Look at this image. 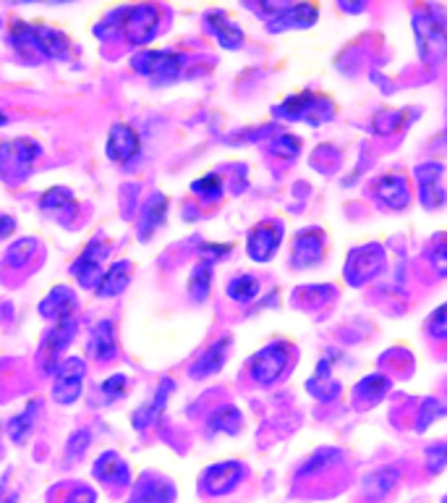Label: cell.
<instances>
[{"label":"cell","instance_id":"23","mask_svg":"<svg viewBox=\"0 0 447 503\" xmlns=\"http://www.w3.org/2000/svg\"><path fill=\"white\" fill-rule=\"evenodd\" d=\"M37 409H40V404H37V401H29L27 409H24L22 415H16L13 419H11L8 433H11V438H13L16 444H22V441L29 436V430L34 427V415H37Z\"/></svg>","mask_w":447,"mask_h":503},{"label":"cell","instance_id":"17","mask_svg":"<svg viewBox=\"0 0 447 503\" xmlns=\"http://www.w3.org/2000/svg\"><path fill=\"white\" fill-rule=\"evenodd\" d=\"M100 255L103 252H97V244L92 241L89 244V249H86L85 255L74 263V275L85 283V286H92L94 283V278L97 275H103V265H100Z\"/></svg>","mask_w":447,"mask_h":503},{"label":"cell","instance_id":"5","mask_svg":"<svg viewBox=\"0 0 447 503\" xmlns=\"http://www.w3.org/2000/svg\"><path fill=\"white\" fill-rule=\"evenodd\" d=\"M252 375L259 383H273L282 375V370L288 367V346L282 341H275L270 346H264L259 355L252 359Z\"/></svg>","mask_w":447,"mask_h":503},{"label":"cell","instance_id":"4","mask_svg":"<svg viewBox=\"0 0 447 503\" xmlns=\"http://www.w3.org/2000/svg\"><path fill=\"white\" fill-rule=\"evenodd\" d=\"M85 362L79 356H66L58 367V381L53 388L58 404H74L85 388Z\"/></svg>","mask_w":447,"mask_h":503},{"label":"cell","instance_id":"31","mask_svg":"<svg viewBox=\"0 0 447 503\" xmlns=\"http://www.w3.org/2000/svg\"><path fill=\"white\" fill-rule=\"evenodd\" d=\"M426 326L434 333V338H447V304H443L440 310L432 312V318H429Z\"/></svg>","mask_w":447,"mask_h":503},{"label":"cell","instance_id":"22","mask_svg":"<svg viewBox=\"0 0 447 503\" xmlns=\"http://www.w3.org/2000/svg\"><path fill=\"white\" fill-rule=\"evenodd\" d=\"M363 482H366L363 488L369 490V496L382 499L385 493H390L392 488H395V482H398V472H395L392 467H382V470H377V472L369 474Z\"/></svg>","mask_w":447,"mask_h":503},{"label":"cell","instance_id":"12","mask_svg":"<svg viewBox=\"0 0 447 503\" xmlns=\"http://www.w3.org/2000/svg\"><path fill=\"white\" fill-rule=\"evenodd\" d=\"M241 480V467L236 462H225V464H218L212 467L210 472L204 474V482H207V490L220 496V493H228L236 482Z\"/></svg>","mask_w":447,"mask_h":503},{"label":"cell","instance_id":"24","mask_svg":"<svg viewBox=\"0 0 447 503\" xmlns=\"http://www.w3.org/2000/svg\"><path fill=\"white\" fill-rule=\"evenodd\" d=\"M256 294H259V281L254 275H238V278H233L228 283V296L236 299V301H241V304L256 299Z\"/></svg>","mask_w":447,"mask_h":503},{"label":"cell","instance_id":"14","mask_svg":"<svg viewBox=\"0 0 447 503\" xmlns=\"http://www.w3.org/2000/svg\"><path fill=\"white\" fill-rule=\"evenodd\" d=\"M207 27L212 30V34L220 40V45L223 48H241V42H244V31L238 24H233L230 19H225L223 13H207Z\"/></svg>","mask_w":447,"mask_h":503},{"label":"cell","instance_id":"2","mask_svg":"<svg viewBox=\"0 0 447 503\" xmlns=\"http://www.w3.org/2000/svg\"><path fill=\"white\" fill-rule=\"evenodd\" d=\"M134 68L147 74L155 85H170L178 79L181 68H183V56L173 53V50H144L139 56H134Z\"/></svg>","mask_w":447,"mask_h":503},{"label":"cell","instance_id":"38","mask_svg":"<svg viewBox=\"0 0 447 503\" xmlns=\"http://www.w3.org/2000/svg\"><path fill=\"white\" fill-rule=\"evenodd\" d=\"M0 123H5V116H3V113H0Z\"/></svg>","mask_w":447,"mask_h":503},{"label":"cell","instance_id":"20","mask_svg":"<svg viewBox=\"0 0 447 503\" xmlns=\"http://www.w3.org/2000/svg\"><path fill=\"white\" fill-rule=\"evenodd\" d=\"M89 352L97 356V359H111L115 355V336H112V323H100L92 333V344H89Z\"/></svg>","mask_w":447,"mask_h":503},{"label":"cell","instance_id":"32","mask_svg":"<svg viewBox=\"0 0 447 503\" xmlns=\"http://www.w3.org/2000/svg\"><path fill=\"white\" fill-rule=\"evenodd\" d=\"M126 385H129V381H126V375H112V378H108V381L103 383V393L108 396V401H112V399L123 396Z\"/></svg>","mask_w":447,"mask_h":503},{"label":"cell","instance_id":"19","mask_svg":"<svg viewBox=\"0 0 447 503\" xmlns=\"http://www.w3.org/2000/svg\"><path fill=\"white\" fill-rule=\"evenodd\" d=\"M173 391V383L170 381H165V383L157 388V396H155V401L152 404H144L139 412L134 415V427H147V425H152L157 417H160V412H163V407H165V399H168V393Z\"/></svg>","mask_w":447,"mask_h":503},{"label":"cell","instance_id":"39","mask_svg":"<svg viewBox=\"0 0 447 503\" xmlns=\"http://www.w3.org/2000/svg\"><path fill=\"white\" fill-rule=\"evenodd\" d=\"M443 503H447V496H445V501H443Z\"/></svg>","mask_w":447,"mask_h":503},{"label":"cell","instance_id":"15","mask_svg":"<svg viewBox=\"0 0 447 503\" xmlns=\"http://www.w3.org/2000/svg\"><path fill=\"white\" fill-rule=\"evenodd\" d=\"M76 307V299L68 289H56L53 294L48 296L42 304H40V312L45 318H58V320H71V312Z\"/></svg>","mask_w":447,"mask_h":503},{"label":"cell","instance_id":"7","mask_svg":"<svg viewBox=\"0 0 447 503\" xmlns=\"http://www.w3.org/2000/svg\"><path fill=\"white\" fill-rule=\"evenodd\" d=\"M141 142L137 131L126 123H115L108 134V157L115 163H131L139 155Z\"/></svg>","mask_w":447,"mask_h":503},{"label":"cell","instance_id":"33","mask_svg":"<svg viewBox=\"0 0 447 503\" xmlns=\"http://www.w3.org/2000/svg\"><path fill=\"white\" fill-rule=\"evenodd\" d=\"M432 263L443 275H447V238H437L432 244Z\"/></svg>","mask_w":447,"mask_h":503},{"label":"cell","instance_id":"8","mask_svg":"<svg viewBox=\"0 0 447 503\" xmlns=\"http://www.w3.org/2000/svg\"><path fill=\"white\" fill-rule=\"evenodd\" d=\"M267 22H270V31L311 27L317 22V5H275Z\"/></svg>","mask_w":447,"mask_h":503},{"label":"cell","instance_id":"29","mask_svg":"<svg viewBox=\"0 0 447 503\" xmlns=\"http://www.w3.org/2000/svg\"><path fill=\"white\" fill-rule=\"evenodd\" d=\"M238 422H241V415H238L233 407H225V409H220V412L215 415V419H212V430H220V427H223L225 433H236V430H238Z\"/></svg>","mask_w":447,"mask_h":503},{"label":"cell","instance_id":"30","mask_svg":"<svg viewBox=\"0 0 447 503\" xmlns=\"http://www.w3.org/2000/svg\"><path fill=\"white\" fill-rule=\"evenodd\" d=\"M165 210H168V200L163 197V194H155L152 197V202H149V208H147V215H149V223H147V229H152V226H157L163 218H165Z\"/></svg>","mask_w":447,"mask_h":503},{"label":"cell","instance_id":"1","mask_svg":"<svg viewBox=\"0 0 447 503\" xmlns=\"http://www.w3.org/2000/svg\"><path fill=\"white\" fill-rule=\"evenodd\" d=\"M447 19H434L432 8H421L414 13V31L419 40L421 60L426 63H445L447 60Z\"/></svg>","mask_w":447,"mask_h":503},{"label":"cell","instance_id":"16","mask_svg":"<svg viewBox=\"0 0 447 503\" xmlns=\"http://www.w3.org/2000/svg\"><path fill=\"white\" fill-rule=\"evenodd\" d=\"M74 333H76L74 320H60V323L48 333V338H45V352H48V362H50V364H53L56 359H60L58 355L71 344Z\"/></svg>","mask_w":447,"mask_h":503},{"label":"cell","instance_id":"11","mask_svg":"<svg viewBox=\"0 0 447 503\" xmlns=\"http://www.w3.org/2000/svg\"><path fill=\"white\" fill-rule=\"evenodd\" d=\"M322 249H325V241L322 234L317 229H308L304 234H299L296 238V247H293V263L299 267L314 265L322 260Z\"/></svg>","mask_w":447,"mask_h":503},{"label":"cell","instance_id":"13","mask_svg":"<svg viewBox=\"0 0 447 503\" xmlns=\"http://www.w3.org/2000/svg\"><path fill=\"white\" fill-rule=\"evenodd\" d=\"M228 346H230V338H223L218 344H212L204 355L199 356L192 367V375L194 378H207V375H215L220 367L225 364V355H228Z\"/></svg>","mask_w":447,"mask_h":503},{"label":"cell","instance_id":"21","mask_svg":"<svg viewBox=\"0 0 447 503\" xmlns=\"http://www.w3.org/2000/svg\"><path fill=\"white\" fill-rule=\"evenodd\" d=\"M94 474L105 482H123L129 477V467L115 454H103L94 464Z\"/></svg>","mask_w":447,"mask_h":503},{"label":"cell","instance_id":"37","mask_svg":"<svg viewBox=\"0 0 447 503\" xmlns=\"http://www.w3.org/2000/svg\"><path fill=\"white\" fill-rule=\"evenodd\" d=\"M3 503H16V496H8V499H5Z\"/></svg>","mask_w":447,"mask_h":503},{"label":"cell","instance_id":"35","mask_svg":"<svg viewBox=\"0 0 447 503\" xmlns=\"http://www.w3.org/2000/svg\"><path fill=\"white\" fill-rule=\"evenodd\" d=\"M68 503H94V493L89 488H76L71 496H68Z\"/></svg>","mask_w":447,"mask_h":503},{"label":"cell","instance_id":"34","mask_svg":"<svg viewBox=\"0 0 447 503\" xmlns=\"http://www.w3.org/2000/svg\"><path fill=\"white\" fill-rule=\"evenodd\" d=\"M426 456H429V462H432V470H434V472H440L443 467H447V444L434 445V448H432Z\"/></svg>","mask_w":447,"mask_h":503},{"label":"cell","instance_id":"18","mask_svg":"<svg viewBox=\"0 0 447 503\" xmlns=\"http://www.w3.org/2000/svg\"><path fill=\"white\" fill-rule=\"evenodd\" d=\"M129 263H115V265L103 275V281H100V286H97V294L100 296H115L121 294L126 286H129Z\"/></svg>","mask_w":447,"mask_h":503},{"label":"cell","instance_id":"26","mask_svg":"<svg viewBox=\"0 0 447 503\" xmlns=\"http://www.w3.org/2000/svg\"><path fill=\"white\" fill-rule=\"evenodd\" d=\"M173 499H175L173 485H168V482H155V485L141 488L131 503H170Z\"/></svg>","mask_w":447,"mask_h":503},{"label":"cell","instance_id":"10","mask_svg":"<svg viewBox=\"0 0 447 503\" xmlns=\"http://www.w3.org/2000/svg\"><path fill=\"white\" fill-rule=\"evenodd\" d=\"M416 176H419L421 181V202H424V208H443L447 200V194L443 192V186H440L443 166H437V163H432V166H419Z\"/></svg>","mask_w":447,"mask_h":503},{"label":"cell","instance_id":"25","mask_svg":"<svg viewBox=\"0 0 447 503\" xmlns=\"http://www.w3.org/2000/svg\"><path fill=\"white\" fill-rule=\"evenodd\" d=\"M210 286H212V263H199L194 267V273H192V278H189V292L194 294V299H204L207 292H210Z\"/></svg>","mask_w":447,"mask_h":503},{"label":"cell","instance_id":"27","mask_svg":"<svg viewBox=\"0 0 447 503\" xmlns=\"http://www.w3.org/2000/svg\"><path fill=\"white\" fill-rule=\"evenodd\" d=\"M40 208H45L48 212H60V210H76V205H74V197L66 192V189H60V186H56V189H50L42 200H40Z\"/></svg>","mask_w":447,"mask_h":503},{"label":"cell","instance_id":"6","mask_svg":"<svg viewBox=\"0 0 447 503\" xmlns=\"http://www.w3.org/2000/svg\"><path fill=\"white\" fill-rule=\"evenodd\" d=\"M280 241H282V229L278 223H259L249 234V241H246L249 257L256 263H267L278 252Z\"/></svg>","mask_w":447,"mask_h":503},{"label":"cell","instance_id":"3","mask_svg":"<svg viewBox=\"0 0 447 503\" xmlns=\"http://www.w3.org/2000/svg\"><path fill=\"white\" fill-rule=\"evenodd\" d=\"M160 24V13L155 5H134L123 11V24L121 31L131 45H147Z\"/></svg>","mask_w":447,"mask_h":503},{"label":"cell","instance_id":"28","mask_svg":"<svg viewBox=\"0 0 447 503\" xmlns=\"http://www.w3.org/2000/svg\"><path fill=\"white\" fill-rule=\"evenodd\" d=\"M192 189H194V194L204 197V200H218V197L223 194V181H220L218 174H210V176L194 181Z\"/></svg>","mask_w":447,"mask_h":503},{"label":"cell","instance_id":"9","mask_svg":"<svg viewBox=\"0 0 447 503\" xmlns=\"http://www.w3.org/2000/svg\"><path fill=\"white\" fill-rule=\"evenodd\" d=\"M374 197L390 210H403L411 202V189L406 184V178L398 174H388V176L377 178L374 184Z\"/></svg>","mask_w":447,"mask_h":503},{"label":"cell","instance_id":"36","mask_svg":"<svg viewBox=\"0 0 447 503\" xmlns=\"http://www.w3.org/2000/svg\"><path fill=\"white\" fill-rule=\"evenodd\" d=\"M13 229H16L13 218H11V215H3V218H0V237H8Z\"/></svg>","mask_w":447,"mask_h":503}]
</instances>
